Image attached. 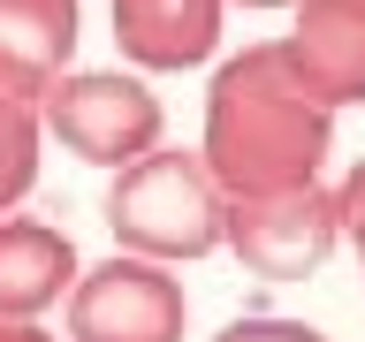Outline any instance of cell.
<instances>
[{
    "label": "cell",
    "mask_w": 365,
    "mask_h": 342,
    "mask_svg": "<svg viewBox=\"0 0 365 342\" xmlns=\"http://www.w3.org/2000/svg\"><path fill=\"white\" fill-rule=\"evenodd\" d=\"M38 107H23V99H0V221L31 198V182H38Z\"/></svg>",
    "instance_id": "cell-10"
},
{
    "label": "cell",
    "mask_w": 365,
    "mask_h": 342,
    "mask_svg": "<svg viewBox=\"0 0 365 342\" xmlns=\"http://www.w3.org/2000/svg\"><path fill=\"white\" fill-rule=\"evenodd\" d=\"M335 221H342V244L358 251V266H365V160L335 182Z\"/></svg>",
    "instance_id": "cell-12"
},
{
    "label": "cell",
    "mask_w": 365,
    "mask_h": 342,
    "mask_svg": "<svg viewBox=\"0 0 365 342\" xmlns=\"http://www.w3.org/2000/svg\"><path fill=\"white\" fill-rule=\"evenodd\" d=\"M221 244L259 281H312L342 244L335 190L304 182V190H274V198H228L221 205Z\"/></svg>",
    "instance_id": "cell-4"
},
{
    "label": "cell",
    "mask_w": 365,
    "mask_h": 342,
    "mask_svg": "<svg viewBox=\"0 0 365 342\" xmlns=\"http://www.w3.org/2000/svg\"><path fill=\"white\" fill-rule=\"evenodd\" d=\"M297 31L282 53L312 84L319 107H365V0H289Z\"/></svg>",
    "instance_id": "cell-6"
},
{
    "label": "cell",
    "mask_w": 365,
    "mask_h": 342,
    "mask_svg": "<svg viewBox=\"0 0 365 342\" xmlns=\"http://www.w3.org/2000/svg\"><path fill=\"white\" fill-rule=\"evenodd\" d=\"M221 205L228 198L213 190L205 160L182 152V145H153L145 160H130V167L107 182L114 251L153 259V266H175V259L221 251Z\"/></svg>",
    "instance_id": "cell-2"
},
{
    "label": "cell",
    "mask_w": 365,
    "mask_h": 342,
    "mask_svg": "<svg viewBox=\"0 0 365 342\" xmlns=\"http://www.w3.org/2000/svg\"><path fill=\"white\" fill-rule=\"evenodd\" d=\"M213 342H327V335L304 327V319H267V312H251V319H228Z\"/></svg>",
    "instance_id": "cell-11"
},
{
    "label": "cell",
    "mask_w": 365,
    "mask_h": 342,
    "mask_svg": "<svg viewBox=\"0 0 365 342\" xmlns=\"http://www.w3.org/2000/svg\"><path fill=\"white\" fill-rule=\"evenodd\" d=\"M76 244H68L53 221H31V213H8L0 221V319H23L38 327L68 289H76Z\"/></svg>",
    "instance_id": "cell-8"
},
{
    "label": "cell",
    "mask_w": 365,
    "mask_h": 342,
    "mask_svg": "<svg viewBox=\"0 0 365 342\" xmlns=\"http://www.w3.org/2000/svg\"><path fill=\"white\" fill-rule=\"evenodd\" d=\"M244 8H289V0H244Z\"/></svg>",
    "instance_id": "cell-14"
},
{
    "label": "cell",
    "mask_w": 365,
    "mask_h": 342,
    "mask_svg": "<svg viewBox=\"0 0 365 342\" xmlns=\"http://www.w3.org/2000/svg\"><path fill=\"white\" fill-rule=\"evenodd\" d=\"M221 8L228 0H114V46L130 68H198L221 46Z\"/></svg>",
    "instance_id": "cell-9"
},
{
    "label": "cell",
    "mask_w": 365,
    "mask_h": 342,
    "mask_svg": "<svg viewBox=\"0 0 365 342\" xmlns=\"http://www.w3.org/2000/svg\"><path fill=\"white\" fill-rule=\"evenodd\" d=\"M0 342H53L46 327H23V319H0Z\"/></svg>",
    "instance_id": "cell-13"
},
{
    "label": "cell",
    "mask_w": 365,
    "mask_h": 342,
    "mask_svg": "<svg viewBox=\"0 0 365 342\" xmlns=\"http://www.w3.org/2000/svg\"><path fill=\"white\" fill-rule=\"evenodd\" d=\"M190 296L168 266L114 251L76 274L68 289V342H182Z\"/></svg>",
    "instance_id": "cell-5"
},
{
    "label": "cell",
    "mask_w": 365,
    "mask_h": 342,
    "mask_svg": "<svg viewBox=\"0 0 365 342\" xmlns=\"http://www.w3.org/2000/svg\"><path fill=\"white\" fill-rule=\"evenodd\" d=\"M327 152H335V107L312 99V84L282 53V38L244 46V53H228L213 68L198 160L221 198L304 190V182H319Z\"/></svg>",
    "instance_id": "cell-1"
},
{
    "label": "cell",
    "mask_w": 365,
    "mask_h": 342,
    "mask_svg": "<svg viewBox=\"0 0 365 342\" xmlns=\"http://www.w3.org/2000/svg\"><path fill=\"white\" fill-rule=\"evenodd\" d=\"M76 0H0V99L38 107L76 61Z\"/></svg>",
    "instance_id": "cell-7"
},
{
    "label": "cell",
    "mask_w": 365,
    "mask_h": 342,
    "mask_svg": "<svg viewBox=\"0 0 365 342\" xmlns=\"http://www.w3.org/2000/svg\"><path fill=\"white\" fill-rule=\"evenodd\" d=\"M38 130L61 137V152L122 175L130 160L160 145V99L137 68H68L38 99Z\"/></svg>",
    "instance_id": "cell-3"
}]
</instances>
